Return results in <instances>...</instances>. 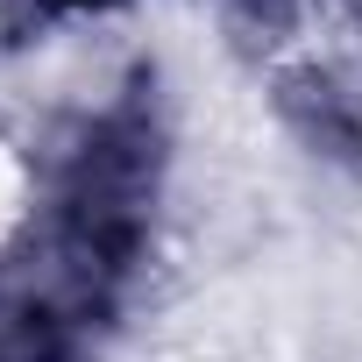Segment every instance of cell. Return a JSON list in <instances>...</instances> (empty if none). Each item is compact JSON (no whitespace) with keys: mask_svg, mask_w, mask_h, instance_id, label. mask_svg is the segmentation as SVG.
Here are the masks:
<instances>
[{"mask_svg":"<svg viewBox=\"0 0 362 362\" xmlns=\"http://www.w3.org/2000/svg\"><path fill=\"white\" fill-rule=\"evenodd\" d=\"M29 228H36V170H29V156L8 135H0V256H8Z\"/></svg>","mask_w":362,"mask_h":362,"instance_id":"1","label":"cell"}]
</instances>
